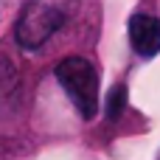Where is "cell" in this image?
<instances>
[{"label": "cell", "mask_w": 160, "mask_h": 160, "mask_svg": "<svg viewBox=\"0 0 160 160\" xmlns=\"http://www.w3.org/2000/svg\"><path fill=\"white\" fill-rule=\"evenodd\" d=\"M62 22H65V11L59 6L45 3V0H31L20 11L14 34H17V42L25 51H37L62 28Z\"/></svg>", "instance_id": "obj_2"}, {"label": "cell", "mask_w": 160, "mask_h": 160, "mask_svg": "<svg viewBox=\"0 0 160 160\" xmlns=\"http://www.w3.org/2000/svg\"><path fill=\"white\" fill-rule=\"evenodd\" d=\"M129 42L138 56L152 59L160 53V20L155 14L138 11L129 17Z\"/></svg>", "instance_id": "obj_3"}, {"label": "cell", "mask_w": 160, "mask_h": 160, "mask_svg": "<svg viewBox=\"0 0 160 160\" xmlns=\"http://www.w3.org/2000/svg\"><path fill=\"white\" fill-rule=\"evenodd\" d=\"M158 160H160V158H158Z\"/></svg>", "instance_id": "obj_6"}, {"label": "cell", "mask_w": 160, "mask_h": 160, "mask_svg": "<svg viewBox=\"0 0 160 160\" xmlns=\"http://www.w3.org/2000/svg\"><path fill=\"white\" fill-rule=\"evenodd\" d=\"M124 101H127V87L124 84H115L110 90V98H107V118H118Z\"/></svg>", "instance_id": "obj_5"}, {"label": "cell", "mask_w": 160, "mask_h": 160, "mask_svg": "<svg viewBox=\"0 0 160 160\" xmlns=\"http://www.w3.org/2000/svg\"><path fill=\"white\" fill-rule=\"evenodd\" d=\"M17 90H20L17 68L11 65V59H8V56H3V53H0V115L14 104Z\"/></svg>", "instance_id": "obj_4"}, {"label": "cell", "mask_w": 160, "mask_h": 160, "mask_svg": "<svg viewBox=\"0 0 160 160\" xmlns=\"http://www.w3.org/2000/svg\"><path fill=\"white\" fill-rule=\"evenodd\" d=\"M56 82L84 121L98 115V73L84 56H68L56 65Z\"/></svg>", "instance_id": "obj_1"}]
</instances>
